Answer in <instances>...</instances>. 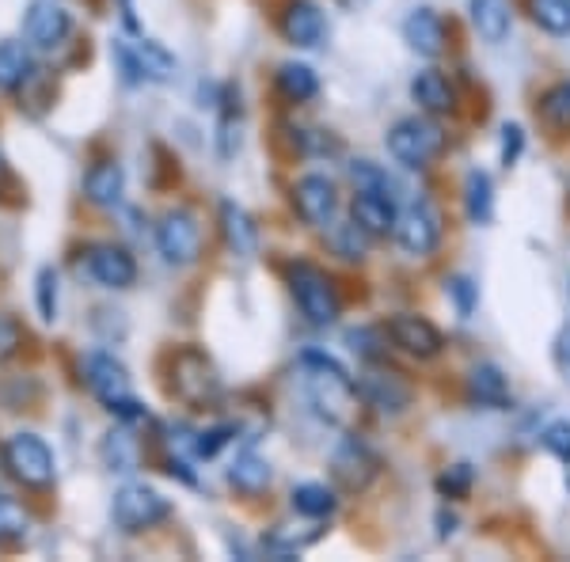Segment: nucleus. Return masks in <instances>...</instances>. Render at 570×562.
Here are the masks:
<instances>
[{
  "label": "nucleus",
  "instance_id": "nucleus-1",
  "mask_svg": "<svg viewBox=\"0 0 570 562\" xmlns=\"http://www.w3.org/2000/svg\"><path fill=\"white\" fill-rule=\"evenodd\" d=\"M301 373H305V395L316 414H324L335 426H351L357 411V388L346 376V368L327 354H305L301 357Z\"/></svg>",
  "mask_w": 570,
  "mask_h": 562
},
{
  "label": "nucleus",
  "instance_id": "nucleus-2",
  "mask_svg": "<svg viewBox=\"0 0 570 562\" xmlns=\"http://www.w3.org/2000/svg\"><path fill=\"white\" fill-rule=\"evenodd\" d=\"M85 381L91 395H96L104 407L115 414V418L122 422H141L149 418V411L141 407V403L134 400V384H130V373H126L122 362H115V354H104V349H96V354L85 357Z\"/></svg>",
  "mask_w": 570,
  "mask_h": 562
},
{
  "label": "nucleus",
  "instance_id": "nucleus-3",
  "mask_svg": "<svg viewBox=\"0 0 570 562\" xmlns=\"http://www.w3.org/2000/svg\"><path fill=\"white\" fill-rule=\"evenodd\" d=\"M168 388H171V395H176L179 403H187V407H195V411H206V407H217L225 384H220L217 365L209 362L202 349L187 346V349H179V354L171 357Z\"/></svg>",
  "mask_w": 570,
  "mask_h": 562
},
{
  "label": "nucleus",
  "instance_id": "nucleus-4",
  "mask_svg": "<svg viewBox=\"0 0 570 562\" xmlns=\"http://www.w3.org/2000/svg\"><path fill=\"white\" fill-rule=\"evenodd\" d=\"M289 289L297 297V308L305 312L312 327H331L343 312L335 282L327 278V270H320L316 263H293L289 266Z\"/></svg>",
  "mask_w": 570,
  "mask_h": 562
},
{
  "label": "nucleus",
  "instance_id": "nucleus-5",
  "mask_svg": "<svg viewBox=\"0 0 570 562\" xmlns=\"http://www.w3.org/2000/svg\"><path fill=\"white\" fill-rule=\"evenodd\" d=\"M389 152L403 168H430L445 152V130L426 115L400 118L389 130Z\"/></svg>",
  "mask_w": 570,
  "mask_h": 562
},
{
  "label": "nucleus",
  "instance_id": "nucleus-6",
  "mask_svg": "<svg viewBox=\"0 0 570 562\" xmlns=\"http://www.w3.org/2000/svg\"><path fill=\"white\" fill-rule=\"evenodd\" d=\"M0 456H4V467L16 483L31 486V491H42V486L53 483V453L35 433H12L4 441V448H0Z\"/></svg>",
  "mask_w": 570,
  "mask_h": 562
},
{
  "label": "nucleus",
  "instance_id": "nucleus-7",
  "mask_svg": "<svg viewBox=\"0 0 570 562\" xmlns=\"http://www.w3.org/2000/svg\"><path fill=\"white\" fill-rule=\"evenodd\" d=\"M110 517L122 532H145L156 529L160 521L171 517V502L160 491L145 483H130L115 494V505H110Z\"/></svg>",
  "mask_w": 570,
  "mask_h": 562
},
{
  "label": "nucleus",
  "instance_id": "nucleus-8",
  "mask_svg": "<svg viewBox=\"0 0 570 562\" xmlns=\"http://www.w3.org/2000/svg\"><path fill=\"white\" fill-rule=\"evenodd\" d=\"M156 247L171 266H190L202 255V225L190 209H168L156 225Z\"/></svg>",
  "mask_w": 570,
  "mask_h": 562
},
{
  "label": "nucleus",
  "instance_id": "nucleus-9",
  "mask_svg": "<svg viewBox=\"0 0 570 562\" xmlns=\"http://www.w3.org/2000/svg\"><path fill=\"white\" fill-rule=\"evenodd\" d=\"M376 472H381V460L370 445H365L362 437H343L335 445V453H331V475H335V483L343 486V491H365V486L373 483Z\"/></svg>",
  "mask_w": 570,
  "mask_h": 562
},
{
  "label": "nucleus",
  "instance_id": "nucleus-10",
  "mask_svg": "<svg viewBox=\"0 0 570 562\" xmlns=\"http://www.w3.org/2000/svg\"><path fill=\"white\" fill-rule=\"evenodd\" d=\"M395 239H400L403 252L415 255V259L434 255L441 244V217L434 214V206H430V201H415V206L403 209L400 220H395Z\"/></svg>",
  "mask_w": 570,
  "mask_h": 562
},
{
  "label": "nucleus",
  "instance_id": "nucleus-11",
  "mask_svg": "<svg viewBox=\"0 0 570 562\" xmlns=\"http://www.w3.org/2000/svg\"><path fill=\"white\" fill-rule=\"evenodd\" d=\"M85 270L104 289H130L137 282V263L122 244H91L85 252Z\"/></svg>",
  "mask_w": 570,
  "mask_h": 562
},
{
  "label": "nucleus",
  "instance_id": "nucleus-12",
  "mask_svg": "<svg viewBox=\"0 0 570 562\" xmlns=\"http://www.w3.org/2000/svg\"><path fill=\"white\" fill-rule=\"evenodd\" d=\"M354 388L365 407L381 414H400L411 407V384L400 373H392V368H365Z\"/></svg>",
  "mask_w": 570,
  "mask_h": 562
},
{
  "label": "nucleus",
  "instance_id": "nucleus-13",
  "mask_svg": "<svg viewBox=\"0 0 570 562\" xmlns=\"http://www.w3.org/2000/svg\"><path fill=\"white\" fill-rule=\"evenodd\" d=\"M69 31H72V20L58 0H31V8H27V16H23L27 46H35V50H58V46L69 39Z\"/></svg>",
  "mask_w": 570,
  "mask_h": 562
},
{
  "label": "nucleus",
  "instance_id": "nucleus-14",
  "mask_svg": "<svg viewBox=\"0 0 570 562\" xmlns=\"http://www.w3.org/2000/svg\"><path fill=\"white\" fill-rule=\"evenodd\" d=\"M335 206H338V195L327 175H305V179L293 183V209H297V217L305 220V225L312 228L331 225Z\"/></svg>",
  "mask_w": 570,
  "mask_h": 562
},
{
  "label": "nucleus",
  "instance_id": "nucleus-15",
  "mask_svg": "<svg viewBox=\"0 0 570 562\" xmlns=\"http://www.w3.org/2000/svg\"><path fill=\"white\" fill-rule=\"evenodd\" d=\"M389 338L403 349V354L419 357V362H430V357H438L441 346H445L441 331L430 324L426 316H411V312H400V316L389 319Z\"/></svg>",
  "mask_w": 570,
  "mask_h": 562
},
{
  "label": "nucleus",
  "instance_id": "nucleus-16",
  "mask_svg": "<svg viewBox=\"0 0 570 562\" xmlns=\"http://www.w3.org/2000/svg\"><path fill=\"white\" fill-rule=\"evenodd\" d=\"M282 34L293 46H305V50H312V46L324 42L327 20H324V12L312 4V0H289V4H285V12H282Z\"/></svg>",
  "mask_w": 570,
  "mask_h": 562
},
{
  "label": "nucleus",
  "instance_id": "nucleus-17",
  "mask_svg": "<svg viewBox=\"0 0 570 562\" xmlns=\"http://www.w3.org/2000/svg\"><path fill=\"white\" fill-rule=\"evenodd\" d=\"M403 39H407L411 50L422 53V58H438V53H445L449 27L434 8H415V12L403 20Z\"/></svg>",
  "mask_w": 570,
  "mask_h": 562
},
{
  "label": "nucleus",
  "instance_id": "nucleus-18",
  "mask_svg": "<svg viewBox=\"0 0 570 562\" xmlns=\"http://www.w3.org/2000/svg\"><path fill=\"white\" fill-rule=\"evenodd\" d=\"M351 220L362 233L370 236H389L395 233V220H400V209H395V198L389 195H373V190H357L351 201Z\"/></svg>",
  "mask_w": 570,
  "mask_h": 562
},
{
  "label": "nucleus",
  "instance_id": "nucleus-19",
  "mask_svg": "<svg viewBox=\"0 0 570 562\" xmlns=\"http://www.w3.org/2000/svg\"><path fill=\"white\" fill-rule=\"evenodd\" d=\"M220 233H225V244L233 247L236 255H244V259H252V255L259 252V228H255L252 214H247L244 206H236V201L220 206Z\"/></svg>",
  "mask_w": 570,
  "mask_h": 562
},
{
  "label": "nucleus",
  "instance_id": "nucleus-20",
  "mask_svg": "<svg viewBox=\"0 0 570 562\" xmlns=\"http://www.w3.org/2000/svg\"><path fill=\"white\" fill-rule=\"evenodd\" d=\"M468 395H472V403L491 407V411L510 407V384H505L499 365H487V362L475 365L472 373H468Z\"/></svg>",
  "mask_w": 570,
  "mask_h": 562
},
{
  "label": "nucleus",
  "instance_id": "nucleus-21",
  "mask_svg": "<svg viewBox=\"0 0 570 562\" xmlns=\"http://www.w3.org/2000/svg\"><path fill=\"white\" fill-rule=\"evenodd\" d=\"M411 96H415V103L426 110V115H449V110L456 107V91L438 69H422L419 77L411 80Z\"/></svg>",
  "mask_w": 570,
  "mask_h": 562
},
{
  "label": "nucleus",
  "instance_id": "nucleus-22",
  "mask_svg": "<svg viewBox=\"0 0 570 562\" xmlns=\"http://www.w3.org/2000/svg\"><path fill=\"white\" fill-rule=\"evenodd\" d=\"M122 187H126V175H122V164H115V160H99L96 168L85 175V195L91 206H118Z\"/></svg>",
  "mask_w": 570,
  "mask_h": 562
},
{
  "label": "nucleus",
  "instance_id": "nucleus-23",
  "mask_svg": "<svg viewBox=\"0 0 570 562\" xmlns=\"http://www.w3.org/2000/svg\"><path fill=\"white\" fill-rule=\"evenodd\" d=\"M468 12H472L475 31L487 42H502L510 34V4L505 0H468Z\"/></svg>",
  "mask_w": 570,
  "mask_h": 562
},
{
  "label": "nucleus",
  "instance_id": "nucleus-24",
  "mask_svg": "<svg viewBox=\"0 0 570 562\" xmlns=\"http://www.w3.org/2000/svg\"><path fill=\"white\" fill-rule=\"evenodd\" d=\"M228 483L236 486V491L244 494H263L266 486H271V464L259 456V453H240L233 460V467H228Z\"/></svg>",
  "mask_w": 570,
  "mask_h": 562
},
{
  "label": "nucleus",
  "instance_id": "nucleus-25",
  "mask_svg": "<svg viewBox=\"0 0 570 562\" xmlns=\"http://www.w3.org/2000/svg\"><path fill=\"white\" fill-rule=\"evenodd\" d=\"M464 206H468V220H472V225H487V220L494 217V187L487 171H468Z\"/></svg>",
  "mask_w": 570,
  "mask_h": 562
},
{
  "label": "nucleus",
  "instance_id": "nucleus-26",
  "mask_svg": "<svg viewBox=\"0 0 570 562\" xmlns=\"http://www.w3.org/2000/svg\"><path fill=\"white\" fill-rule=\"evenodd\" d=\"M31 77V53L23 42L4 39L0 42V91H16Z\"/></svg>",
  "mask_w": 570,
  "mask_h": 562
},
{
  "label": "nucleus",
  "instance_id": "nucleus-27",
  "mask_svg": "<svg viewBox=\"0 0 570 562\" xmlns=\"http://www.w3.org/2000/svg\"><path fill=\"white\" fill-rule=\"evenodd\" d=\"M278 91L289 103H308L320 91V80H316V72L308 66H301V61H285L278 69Z\"/></svg>",
  "mask_w": 570,
  "mask_h": 562
},
{
  "label": "nucleus",
  "instance_id": "nucleus-28",
  "mask_svg": "<svg viewBox=\"0 0 570 562\" xmlns=\"http://www.w3.org/2000/svg\"><path fill=\"white\" fill-rule=\"evenodd\" d=\"M293 510H297L301 517L324 521L335 513V494H331L324 483H301V486H293Z\"/></svg>",
  "mask_w": 570,
  "mask_h": 562
},
{
  "label": "nucleus",
  "instance_id": "nucleus-29",
  "mask_svg": "<svg viewBox=\"0 0 570 562\" xmlns=\"http://www.w3.org/2000/svg\"><path fill=\"white\" fill-rule=\"evenodd\" d=\"M529 16L540 31L570 34V0H529Z\"/></svg>",
  "mask_w": 570,
  "mask_h": 562
},
{
  "label": "nucleus",
  "instance_id": "nucleus-30",
  "mask_svg": "<svg viewBox=\"0 0 570 562\" xmlns=\"http://www.w3.org/2000/svg\"><path fill=\"white\" fill-rule=\"evenodd\" d=\"M104 460L110 472H134L137 467V441L126 430H110L104 437Z\"/></svg>",
  "mask_w": 570,
  "mask_h": 562
},
{
  "label": "nucleus",
  "instance_id": "nucleus-31",
  "mask_svg": "<svg viewBox=\"0 0 570 562\" xmlns=\"http://www.w3.org/2000/svg\"><path fill=\"white\" fill-rule=\"evenodd\" d=\"M134 50H137V61H141L145 80H168L171 72H176V58H171V53L164 50L160 42L141 39V42L134 46Z\"/></svg>",
  "mask_w": 570,
  "mask_h": 562
},
{
  "label": "nucleus",
  "instance_id": "nucleus-32",
  "mask_svg": "<svg viewBox=\"0 0 570 562\" xmlns=\"http://www.w3.org/2000/svg\"><path fill=\"white\" fill-rule=\"evenodd\" d=\"M351 183L357 190H373V195H389L395 198L392 190H395V183H392V175L381 168V164H373V160H354L351 164Z\"/></svg>",
  "mask_w": 570,
  "mask_h": 562
},
{
  "label": "nucleus",
  "instance_id": "nucleus-33",
  "mask_svg": "<svg viewBox=\"0 0 570 562\" xmlns=\"http://www.w3.org/2000/svg\"><path fill=\"white\" fill-rule=\"evenodd\" d=\"M540 115H544L548 126H556V130H567L570 126V80L563 85L548 88L544 96H540Z\"/></svg>",
  "mask_w": 570,
  "mask_h": 562
},
{
  "label": "nucleus",
  "instance_id": "nucleus-34",
  "mask_svg": "<svg viewBox=\"0 0 570 562\" xmlns=\"http://www.w3.org/2000/svg\"><path fill=\"white\" fill-rule=\"evenodd\" d=\"M27 529H31V521H27L23 505L16 497L0 494V540H20L27 536Z\"/></svg>",
  "mask_w": 570,
  "mask_h": 562
},
{
  "label": "nucleus",
  "instance_id": "nucleus-35",
  "mask_svg": "<svg viewBox=\"0 0 570 562\" xmlns=\"http://www.w3.org/2000/svg\"><path fill=\"white\" fill-rule=\"evenodd\" d=\"M365 239H370V233H362L354 220H346V225H338L335 233H331V244H335V252L343 255V259H362Z\"/></svg>",
  "mask_w": 570,
  "mask_h": 562
},
{
  "label": "nucleus",
  "instance_id": "nucleus-36",
  "mask_svg": "<svg viewBox=\"0 0 570 562\" xmlns=\"http://www.w3.org/2000/svg\"><path fill=\"white\" fill-rule=\"evenodd\" d=\"M23 346V327L16 316H8V312H0V365L12 362L16 354H20Z\"/></svg>",
  "mask_w": 570,
  "mask_h": 562
},
{
  "label": "nucleus",
  "instance_id": "nucleus-37",
  "mask_svg": "<svg viewBox=\"0 0 570 562\" xmlns=\"http://www.w3.org/2000/svg\"><path fill=\"white\" fill-rule=\"evenodd\" d=\"M39 312H42L46 324L58 319V274H53L50 266L39 270Z\"/></svg>",
  "mask_w": 570,
  "mask_h": 562
},
{
  "label": "nucleus",
  "instance_id": "nucleus-38",
  "mask_svg": "<svg viewBox=\"0 0 570 562\" xmlns=\"http://www.w3.org/2000/svg\"><path fill=\"white\" fill-rule=\"evenodd\" d=\"M540 441H544V448L548 453H556L563 464H570V422H551V426L540 433Z\"/></svg>",
  "mask_w": 570,
  "mask_h": 562
},
{
  "label": "nucleus",
  "instance_id": "nucleus-39",
  "mask_svg": "<svg viewBox=\"0 0 570 562\" xmlns=\"http://www.w3.org/2000/svg\"><path fill=\"white\" fill-rule=\"evenodd\" d=\"M468 486H472V467H468V464L449 467V472L438 479V491L445 497H464Z\"/></svg>",
  "mask_w": 570,
  "mask_h": 562
},
{
  "label": "nucleus",
  "instance_id": "nucleus-40",
  "mask_svg": "<svg viewBox=\"0 0 570 562\" xmlns=\"http://www.w3.org/2000/svg\"><path fill=\"white\" fill-rule=\"evenodd\" d=\"M351 343H354L357 354L365 357V362H376V357L384 354V338H381V331H373V327L351 331Z\"/></svg>",
  "mask_w": 570,
  "mask_h": 562
},
{
  "label": "nucleus",
  "instance_id": "nucleus-41",
  "mask_svg": "<svg viewBox=\"0 0 570 562\" xmlns=\"http://www.w3.org/2000/svg\"><path fill=\"white\" fill-rule=\"evenodd\" d=\"M115 61H118V69H122V77L130 80V85H141V80H145L141 61H137V50H134V46L115 42Z\"/></svg>",
  "mask_w": 570,
  "mask_h": 562
},
{
  "label": "nucleus",
  "instance_id": "nucleus-42",
  "mask_svg": "<svg viewBox=\"0 0 570 562\" xmlns=\"http://www.w3.org/2000/svg\"><path fill=\"white\" fill-rule=\"evenodd\" d=\"M449 297L456 300V312L468 319L475 312V285L468 278H449Z\"/></svg>",
  "mask_w": 570,
  "mask_h": 562
},
{
  "label": "nucleus",
  "instance_id": "nucleus-43",
  "mask_svg": "<svg viewBox=\"0 0 570 562\" xmlns=\"http://www.w3.org/2000/svg\"><path fill=\"white\" fill-rule=\"evenodd\" d=\"M521 145H525V134H521V126H505V130H502V164H505V168H510V164H518Z\"/></svg>",
  "mask_w": 570,
  "mask_h": 562
},
{
  "label": "nucleus",
  "instance_id": "nucleus-44",
  "mask_svg": "<svg viewBox=\"0 0 570 562\" xmlns=\"http://www.w3.org/2000/svg\"><path fill=\"white\" fill-rule=\"evenodd\" d=\"M556 362H559V368L570 376V324L559 331V338H556Z\"/></svg>",
  "mask_w": 570,
  "mask_h": 562
},
{
  "label": "nucleus",
  "instance_id": "nucleus-45",
  "mask_svg": "<svg viewBox=\"0 0 570 562\" xmlns=\"http://www.w3.org/2000/svg\"><path fill=\"white\" fill-rule=\"evenodd\" d=\"M0 175H4V168H0Z\"/></svg>",
  "mask_w": 570,
  "mask_h": 562
}]
</instances>
